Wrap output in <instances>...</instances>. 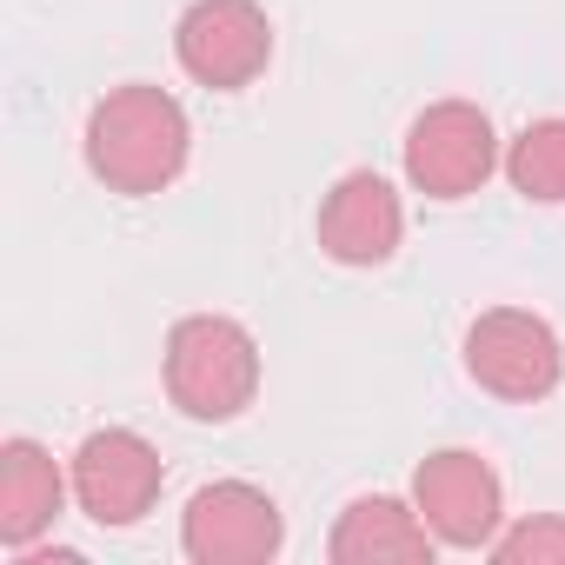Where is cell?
Masks as SVG:
<instances>
[{
	"label": "cell",
	"mask_w": 565,
	"mask_h": 565,
	"mask_svg": "<svg viewBox=\"0 0 565 565\" xmlns=\"http://www.w3.org/2000/svg\"><path fill=\"white\" fill-rule=\"evenodd\" d=\"M466 373L499 399H545L565 380V347L539 313L492 307L466 327Z\"/></svg>",
	"instance_id": "5b68a950"
},
{
	"label": "cell",
	"mask_w": 565,
	"mask_h": 565,
	"mask_svg": "<svg viewBox=\"0 0 565 565\" xmlns=\"http://www.w3.org/2000/svg\"><path fill=\"white\" fill-rule=\"evenodd\" d=\"M173 54L200 87L239 94L273 61V21L259 0H193L173 28Z\"/></svg>",
	"instance_id": "3957f363"
},
{
	"label": "cell",
	"mask_w": 565,
	"mask_h": 565,
	"mask_svg": "<svg viewBox=\"0 0 565 565\" xmlns=\"http://www.w3.org/2000/svg\"><path fill=\"white\" fill-rule=\"evenodd\" d=\"M287 539L279 505L246 479H213L180 512V552L193 565H266Z\"/></svg>",
	"instance_id": "8992f818"
},
{
	"label": "cell",
	"mask_w": 565,
	"mask_h": 565,
	"mask_svg": "<svg viewBox=\"0 0 565 565\" xmlns=\"http://www.w3.org/2000/svg\"><path fill=\"white\" fill-rule=\"evenodd\" d=\"M413 505L419 519L433 525L439 545H459V552H479L499 539V512H505V492H499V472L466 452V446H446L433 452L419 472H413Z\"/></svg>",
	"instance_id": "ba28073f"
},
{
	"label": "cell",
	"mask_w": 565,
	"mask_h": 565,
	"mask_svg": "<svg viewBox=\"0 0 565 565\" xmlns=\"http://www.w3.org/2000/svg\"><path fill=\"white\" fill-rule=\"evenodd\" d=\"M193 147L186 107L160 87H114L87 114V167L107 193H160L180 180Z\"/></svg>",
	"instance_id": "6da1fadb"
},
{
	"label": "cell",
	"mask_w": 565,
	"mask_h": 565,
	"mask_svg": "<svg viewBox=\"0 0 565 565\" xmlns=\"http://www.w3.org/2000/svg\"><path fill=\"white\" fill-rule=\"evenodd\" d=\"M61 505H67V479L47 446H34V439L0 446V545L28 552L61 519Z\"/></svg>",
	"instance_id": "8fae6325"
},
{
	"label": "cell",
	"mask_w": 565,
	"mask_h": 565,
	"mask_svg": "<svg viewBox=\"0 0 565 565\" xmlns=\"http://www.w3.org/2000/svg\"><path fill=\"white\" fill-rule=\"evenodd\" d=\"M505 180L539 206H565V120H532L505 147Z\"/></svg>",
	"instance_id": "7c38bea8"
},
{
	"label": "cell",
	"mask_w": 565,
	"mask_h": 565,
	"mask_svg": "<svg viewBox=\"0 0 565 565\" xmlns=\"http://www.w3.org/2000/svg\"><path fill=\"white\" fill-rule=\"evenodd\" d=\"M486 552L505 558V565H565V519H558V512H539V519L499 532Z\"/></svg>",
	"instance_id": "4fadbf2b"
},
{
	"label": "cell",
	"mask_w": 565,
	"mask_h": 565,
	"mask_svg": "<svg viewBox=\"0 0 565 565\" xmlns=\"http://www.w3.org/2000/svg\"><path fill=\"white\" fill-rule=\"evenodd\" d=\"M259 393V347L226 313H193L167 333V399L186 419H239Z\"/></svg>",
	"instance_id": "7a4b0ae2"
},
{
	"label": "cell",
	"mask_w": 565,
	"mask_h": 565,
	"mask_svg": "<svg viewBox=\"0 0 565 565\" xmlns=\"http://www.w3.org/2000/svg\"><path fill=\"white\" fill-rule=\"evenodd\" d=\"M160 486H167L160 452L127 426L87 433L81 452H74V499H81V512L94 525H140L153 512Z\"/></svg>",
	"instance_id": "52a82bcc"
},
{
	"label": "cell",
	"mask_w": 565,
	"mask_h": 565,
	"mask_svg": "<svg viewBox=\"0 0 565 565\" xmlns=\"http://www.w3.org/2000/svg\"><path fill=\"white\" fill-rule=\"evenodd\" d=\"M399 233H406V213L380 173H347L320 200V246L340 266H386L399 253Z\"/></svg>",
	"instance_id": "9c48e42d"
},
{
	"label": "cell",
	"mask_w": 565,
	"mask_h": 565,
	"mask_svg": "<svg viewBox=\"0 0 565 565\" xmlns=\"http://www.w3.org/2000/svg\"><path fill=\"white\" fill-rule=\"evenodd\" d=\"M499 134L472 100H439L406 127V180L426 200H466L492 180Z\"/></svg>",
	"instance_id": "277c9868"
},
{
	"label": "cell",
	"mask_w": 565,
	"mask_h": 565,
	"mask_svg": "<svg viewBox=\"0 0 565 565\" xmlns=\"http://www.w3.org/2000/svg\"><path fill=\"white\" fill-rule=\"evenodd\" d=\"M433 525L419 519V505H399V499H353L347 512H340V525H333V539H327V552H333V565H419V558H433Z\"/></svg>",
	"instance_id": "30bf717a"
}]
</instances>
